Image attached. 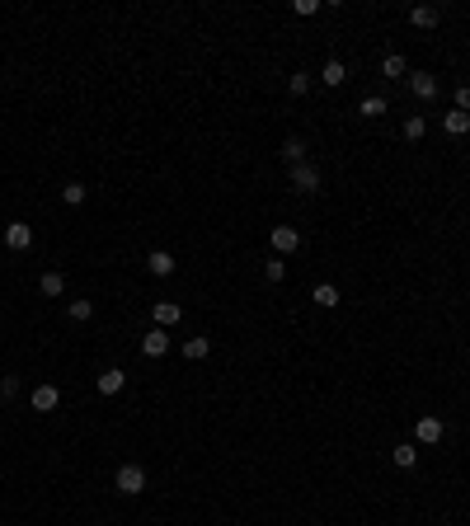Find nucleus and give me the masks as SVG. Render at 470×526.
I'll return each instance as SVG.
<instances>
[{
    "label": "nucleus",
    "mask_w": 470,
    "mask_h": 526,
    "mask_svg": "<svg viewBox=\"0 0 470 526\" xmlns=\"http://www.w3.org/2000/svg\"><path fill=\"white\" fill-rule=\"evenodd\" d=\"M122 381H127V371H122V367L99 371V394H118V390H122Z\"/></svg>",
    "instance_id": "10"
},
{
    "label": "nucleus",
    "mask_w": 470,
    "mask_h": 526,
    "mask_svg": "<svg viewBox=\"0 0 470 526\" xmlns=\"http://www.w3.org/2000/svg\"><path fill=\"white\" fill-rule=\"evenodd\" d=\"M113 484H118V493H142L146 489V470L142 465H118V474H113Z\"/></svg>",
    "instance_id": "1"
},
{
    "label": "nucleus",
    "mask_w": 470,
    "mask_h": 526,
    "mask_svg": "<svg viewBox=\"0 0 470 526\" xmlns=\"http://www.w3.org/2000/svg\"><path fill=\"white\" fill-rule=\"evenodd\" d=\"M5 245H10V250H28V245H33V226L10 221V226H5Z\"/></svg>",
    "instance_id": "6"
},
{
    "label": "nucleus",
    "mask_w": 470,
    "mask_h": 526,
    "mask_svg": "<svg viewBox=\"0 0 470 526\" xmlns=\"http://www.w3.org/2000/svg\"><path fill=\"white\" fill-rule=\"evenodd\" d=\"M146 268H151V273H156V277H170V273H174V254L156 250V254H151V259H146Z\"/></svg>",
    "instance_id": "13"
},
{
    "label": "nucleus",
    "mask_w": 470,
    "mask_h": 526,
    "mask_svg": "<svg viewBox=\"0 0 470 526\" xmlns=\"http://www.w3.org/2000/svg\"><path fill=\"white\" fill-rule=\"evenodd\" d=\"M409 24H414V28H432V24H437V5H414V10H409Z\"/></svg>",
    "instance_id": "12"
},
{
    "label": "nucleus",
    "mask_w": 470,
    "mask_h": 526,
    "mask_svg": "<svg viewBox=\"0 0 470 526\" xmlns=\"http://www.w3.org/2000/svg\"><path fill=\"white\" fill-rule=\"evenodd\" d=\"M292 10H297V14H315V10H320V0H297Z\"/></svg>",
    "instance_id": "29"
},
{
    "label": "nucleus",
    "mask_w": 470,
    "mask_h": 526,
    "mask_svg": "<svg viewBox=\"0 0 470 526\" xmlns=\"http://www.w3.org/2000/svg\"><path fill=\"white\" fill-rule=\"evenodd\" d=\"M151 315H156V329H170V325H179V320H183V310L174 301H156V305H151Z\"/></svg>",
    "instance_id": "7"
},
{
    "label": "nucleus",
    "mask_w": 470,
    "mask_h": 526,
    "mask_svg": "<svg viewBox=\"0 0 470 526\" xmlns=\"http://www.w3.org/2000/svg\"><path fill=\"white\" fill-rule=\"evenodd\" d=\"M457 108H461V113H470V85H461V90H457Z\"/></svg>",
    "instance_id": "28"
},
{
    "label": "nucleus",
    "mask_w": 470,
    "mask_h": 526,
    "mask_svg": "<svg viewBox=\"0 0 470 526\" xmlns=\"http://www.w3.org/2000/svg\"><path fill=\"white\" fill-rule=\"evenodd\" d=\"M292 188L297 193H320V170L315 165H292Z\"/></svg>",
    "instance_id": "2"
},
{
    "label": "nucleus",
    "mask_w": 470,
    "mask_h": 526,
    "mask_svg": "<svg viewBox=\"0 0 470 526\" xmlns=\"http://www.w3.org/2000/svg\"><path fill=\"white\" fill-rule=\"evenodd\" d=\"M357 113H362V118H381V113H386V99H381V94H367Z\"/></svg>",
    "instance_id": "21"
},
{
    "label": "nucleus",
    "mask_w": 470,
    "mask_h": 526,
    "mask_svg": "<svg viewBox=\"0 0 470 526\" xmlns=\"http://www.w3.org/2000/svg\"><path fill=\"white\" fill-rule=\"evenodd\" d=\"M57 404H62V390H57V385H38V390H33V409H38V414H52Z\"/></svg>",
    "instance_id": "8"
},
{
    "label": "nucleus",
    "mask_w": 470,
    "mask_h": 526,
    "mask_svg": "<svg viewBox=\"0 0 470 526\" xmlns=\"http://www.w3.org/2000/svg\"><path fill=\"white\" fill-rule=\"evenodd\" d=\"M315 305H320V310H334V305H339V287H334V282H320V287H315V296H311Z\"/></svg>",
    "instance_id": "11"
},
{
    "label": "nucleus",
    "mask_w": 470,
    "mask_h": 526,
    "mask_svg": "<svg viewBox=\"0 0 470 526\" xmlns=\"http://www.w3.org/2000/svg\"><path fill=\"white\" fill-rule=\"evenodd\" d=\"M14 390H19V376H0V394H5V399H10Z\"/></svg>",
    "instance_id": "27"
},
{
    "label": "nucleus",
    "mask_w": 470,
    "mask_h": 526,
    "mask_svg": "<svg viewBox=\"0 0 470 526\" xmlns=\"http://www.w3.org/2000/svg\"><path fill=\"white\" fill-rule=\"evenodd\" d=\"M38 291H42V296H62V291H66V277H62V273H42V277H38Z\"/></svg>",
    "instance_id": "16"
},
{
    "label": "nucleus",
    "mask_w": 470,
    "mask_h": 526,
    "mask_svg": "<svg viewBox=\"0 0 470 526\" xmlns=\"http://www.w3.org/2000/svg\"><path fill=\"white\" fill-rule=\"evenodd\" d=\"M320 80H325V85H343V80H348V66H343V62H325Z\"/></svg>",
    "instance_id": "20"
},
{
    "label": "nucleus",
    "mask_w": 470,
    "mask_h": 526,
    "mask_svg": "<svg viewBox=\"0 0 470 526\" xmlns=\"http://www.w3.org/2000/svg\"><path fill=\"white\" fill-rule=\"evenodd\" d=\"M273 250H277V254H297V250H301L297 226H273Z\"/></svg>",
    "instance_id": "5"
},
{
    "label": "nucleus",
    "mask_w": 470,
    "mask_h": 526,
    "mask_svg": "<svg viewBox=\"0 0 470 526\" xmlns=\"http://www.w3.org/2000/svg\"><path fill=\"white\" fill-rule=\"evenodd\" d=\"M409 90H414L418 99H437V80H432L428 71H414V76H409Z\"/></svg>",
    "instance_id": "9"
},
{
    "label": "nucleus",
    "mask_w": 470,
    "mask_h": 526,
    "mask_svg": "<svg viewBox=\"0 0 470 526\" xmlns=\"http://www.w3.org/2000/svg\"><path fill=\"white\" fill-rule=\"evenodd\" d=\"M165 353H170V334H165V329L142 334V357H165Z\"/></svg>",
    "instance_id": "4"
},
{
    "label": "nucleus",
    "mask_w": 470,
    "mask_h": 526,
    "mask_svg": "<svg viewBox=\"0 0 470 526\" xmlns=\"http://www.w3.org/2000/svg\"><path fill=\"white\" fill-rule=\"evenodd\" d=\"M442 526H452V522H442Z\"/></svg>",
    "instance_id": "30"
},
{
    "label": "nucleus",
    "mask_w": 470,
    "mask_h": 526,
    "mask_svg": "<svg viewBox=\"0 0 470 526\" xmlns=\"http://www.w3.org/2000/svg\"><path fill=\"white\" fill-rule=\"evenodd\" d=\"M414 437L423 442V447H437V442H442V419H432V414H423V419L414 423Z\"/></svg>",
    "instance_id": "3"
},
{
    "label": "nucleus",
    "mask_w": 470,
    "mask_h": 526,
    "mask_svg": "<svg viewBox=\"0 0 470 526\" xmlns=\"http://www.w3.org/2000/svg\"><path fill=\"white\" fill-rule=\"evenodd\" d=\"M62 202H66V207H80V202H85V184H66L62 188Z\"/></svg>",
    "instance_id": "22"
},
{
    "label": "nucleus",
    "mask_w": 470,
    "mask_h": 526,
    "mask_svg": "<svg viewBox=\"0 0 470 526\" xmlns=\"http://www.w3.org/2000/svg\"><path fill=\"white\" fill-rule=\"evenodd\" d=\"M442 127H447V136H466V132H470V113H461V108H457V113H447Z\"/></svg>",
    "instance_id": "15"
},
{
    "label": "nucleus",
    "mask_w": 470,
    "mask_h": 526,
    "mask_svg": "<svg viewBox=\"0 0 470 526\" xmlns=\"http://www.w3.org/2000/svg\"><path fill=\"white\" fill-rule=\"evenodd\" d=\"M391 456H395V465H400V470H409V465L418 460V447H414V442H400V447H391Z\"/></svg>",
    "instance_id": "17"
},
{
    "label": "nucleus",
    "mask_w": 470,
    "mask_h": 526,
    "mask_svg": "<svg viewBox=\"0 0 470 526\" xmlns=\"http://www.w3.org/2000/svg\"><path fill=\"white\" fill-rule=\"evenodd\" d=\"M423 132H428L423 118H405V141H423Z\"/></svg>",
    "instance_id": "23"
},
{
    "label": "nucleus",
    "mask_w": 470,
    "mask_h": 526,
    "mask_svg": "<svg viewBox=\"0 0 470 526\" xmlns=\"http://www.w3.org/2000/svg\"><path fill=\"white\" fill-rule=\"evenodd\" d=\"M405 71H409V66H405V57H400V52H391L386 62H381V76H386V80H400Z\"/></svg>",
    "instance_id": "18"
},
{
    "label": "nucleus",
    "mask_w": 470,
    "mask_h": 526,
    "mask_svg": "<svg viewBox=\"0 0 470 526\" xmlns=\"http://www.w3.org/2000/svg\"><path fill=\"white\" fill-rule=\"evenodd\" d=\"M282 273H287V263H277V259L263 263V277H268V282H282Z\"/></svg>",
    "instance_id": "25"
},
{
    "label": "nucleus",
    "mask_w": 470,
    "mask_h": 526,
    "mask_svg": "<svg viewBox=\"0 0 470 526\" xmlns=\"http://www.w3.org/2000/svg\"><path fill=\"white\" fill-rule=\"evenodd\" d=\"M66 310H71V320H90V315H94V305H90V301H71Z\"/></svg>",
    "instance_id": "26"
},
{
    "label": "nucleus",
    "mask_w": 470,
    "mask_h": 526,
    "mask_svg": "<svg viewBox=\"0 0 470 526\" xmlns=\"http://www.w3.org/2000/svg\"><path fill=\"white\" fill-rule=\"evenodd\" d=\"M212 353V339H183V357L188 362H197V357H207Z\"/></svg>",
    "instance_id": "19"
},
{
    "label": "nucleus",
    "mask_w": 470,
    "mask_h": 526,
    "mask_svg": "<svg viewBox=\"0 0 470 526\" xmlns=\"http://www.w3.org/2000/svg\"><path fill=\"white\" fill-rule=\"evenodd\" d=\"M287 90H292V94H306V90H311V76H306V71H292Z\"/></svg>",
    "instance_id": "24"
},
{
    "label": "nucleus",
    "mask_w": 470,
    "mask_h": 526,
    "mask_svg": "<svg viewBox=\"0 0 470 526\" xmlns=\"http://www.w3.org/2000/svg\"><path fill=\"white\" fill-rule=\"evenodd\" d=\"M282 160H287V165H306V141H301V136H287V141H282Z\"/></svg>",
    "instance_id": "14"
}]
</instances>
